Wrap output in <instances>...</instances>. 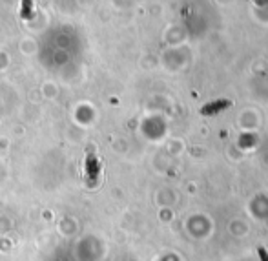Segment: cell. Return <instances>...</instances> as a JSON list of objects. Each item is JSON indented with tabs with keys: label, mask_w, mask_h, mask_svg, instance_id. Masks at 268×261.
<instances>
[{
	"label": "cell",
	"mask_w": 268,
	"mask_h": 261,
	"mask_svg": "<svg viewBox=\"0 0 268 261\" xmlns=\"http://www.w3.org/2000/svg\"><path fill=\"white\" fill-rule=\"evenodd\" d=\"M258 254H259V258H261V261H268V252H267V249H265V247H259Z\"/></svg>",
	"instance_id": "cell-2"
},
{
	"label": "cell",
	"mask_w": 268,
	"mask_h": 261,
	"mask_svg": "<svg viewBox=\"0 0 268 261\" xmlns=\"http://www.w3.org/2000/svg\"><path fill=\"white\" fill-rule=\"evenodd\" d=\"M228 106H230V101H226V99H219V101L210 102V104H206V106L201 108V113H203V115H212V113L223 112V110L228 108Z\"/></svg>",
	"instance_id": "cell-1"
}]
</instances>
